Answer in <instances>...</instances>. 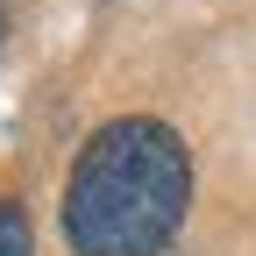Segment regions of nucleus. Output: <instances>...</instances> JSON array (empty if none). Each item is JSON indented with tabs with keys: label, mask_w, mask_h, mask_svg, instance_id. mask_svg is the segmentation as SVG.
Listing matches in <instances>:
<instances>
[{
	"label": "nucleus",
	"mask_w": 256,
	"mask_h": 256,
	"mask_svg": "<svg viewBox=\"0 0 256 256\" xmlns=\"http://www.w3.org/2000/svg\"><path fill=\"white\" fill-rule=\"evenodd\" d=\"M0 256H36V228L22 200H0Z\"/></svg>",
	"instance_id": "2"
},
{
	"label": "nucleus",
	"mask_w": 256,
	"mask_h": 256,
	"mask_svg": "<svg viewBox=\"0 0 256 256\" xmlns=\"http://www.w3.org/2000/svg\"><path fill=\"white\" fill-rule=\"evenodd\" d=\"M192 206V156L171 121L121 114L78 150L64 185V242L78 256H156Z\"/></svg>",
	"instance_id": "1"
},
{
	"label": "nucleus",
	"mask_w": 256,
	"mask_h": 256,
	"mask_svg": "<svg viewBox=\"0 0 256 256\" xmlns=\"http://www.w3.org/2000/svg\"><path fill=\"white\" fill-rule=\"evenodd\" d=\"M0 36H8V0H0Z\"/></svg>",
	"instance_id": "3"
}]
</instances>
